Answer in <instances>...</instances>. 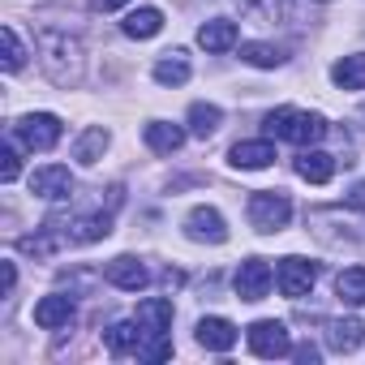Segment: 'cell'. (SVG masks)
<instances>
[{"label": "cell", "instance_id": "6da1fadb", "mask_svg": "<svg viewBox=\"0 0 365 365\" xmlns=\"http://www.w3.org/2000/svg\"><path fill=\"white\" fill-rule=\"evenodd\" d=\"M39 65H43V73L56 82V86H78L82 82V73H86V52H82V43L73 39V35H65V31H43L39 35Z\"/></svg>", "mask_w": 365, "mask_h": 365}, {"label": "cell", "instance_id": "7a4b0ae2", "mask_svg": "<svg viewBox=\"0 0 365 365\" xmlns=\"http://www.w3.org/2000/svg\"><path fill=\"white\" fill-rule=\"evenodd\" d=\"M267 133L292 146H314L327 138V120L318 112H301V108H275L267 116Z\"/></svg>", "mask_w": 365, "mask_h": 365}, {"label": "cell", "instance_id": "3957f363", "mask_svg": "<svg viewBox=\"0 0 365 365\" xmlns=\"http://www.w3.org/2000/svg\"><path fill=\"white\" fill-rule=\"evenodd\" d=\"M288 220H292V202L279 190H262V194L250 198V224L258 232H279Z\"/></svg>", "mask_w": 365, "mask_h": 365}, {"label": "cell", "instance_id": "277c9868", "mask_svg": "<svg viewBox=\"0 0 365 365\" xmlns=\"http://www.w3.org/2000/svg\"><path fill=\"white\" fill-rule=\"evenodd\" d=\"M245 339H250V352H254V356H267V361H279V356H288V352H292L288 327H284V322H275V318L254 322V327L245 331Z\"/></svg>", "mask_w": 365, "mask_h": 365}, {"label": "cell", "instance_id": "5b68a950", "mask_svg": "<svg viewBox=\"0 0 365 365\" xmlns=\"http://www.w3.org/2000/svg\"><path fill=\"white\" fill-rule=\"evenodd\" d=\"M14 133L22 138L26 150H52V146L61 142V116H52V112H31V116H22V120L14 125Z\"/></svg>", "mask_w": 365, "mask_h": 365}, {"label": "cell", "instance_id": "8992f818", "mask_svg": "<svg viewBox=\"0 0 365 365\" xmlns=\"http://www.w3.org/2000/svg\"><path fill=\"white\" fill-rule=\"evenodd\" d=\"M275 279H279V292H284V297L301 301V297L314 288L318 267H314L309 258H284V262H279V271H275Z\"/></svg>", "mask_w": 365, "mask_h": 365}, {"label": "cell", "instance_id": "52a82bcc", "mask_svg": "<svg viewBox=\"0 0 365 365\" xmlns=\"http://www.w3.org/2000/svg\"><path fill=\"white\" fill-rule=\"evenodd\" d=\"M232 288H237V301H262V297L271 292V267H267L262 258H245V262L237 267Z\"/></svg>", "mask_w": 365, "mask_h": 365}, {"label": "cell", "instance_id": "ba28073f", "mask_svg": "<svg viewBox=\"0 0 365 365\" xmlns=\"http://www.w3.org/2000/svg\"><path fill=\"white\" fill-rule=\"evenodd\" d=\"M185 232L190 241H207V245H224L228 241V224L215 207H194L190 220H185Z\"/></svg>", "mask_w": 365, "mask_h": 365}, {"label": "cell", "instance_id": "9c48e42d", "mask_svg": "<svg viewBox=\"0 0 365 365\" xmlns=\"http://www.w3.org/2000/svg\"><path fill=\"white\" fill-rule=\"evenodd\" d=\"M69 190H73V176H69L65 163H48V168H39V172L31 176V194H35V198L56 202V198H69Z\"/></svg>", "mask_w": 365, "mask_h": 365}, {"label": "cell", "instance_id": "30bf717a", "mask_svg": "<svg viewBox=\"0 0 365 365\" xmlns=\"http://www.w3.org/2000/svg\"><path fill=\"white\" fill-rule=\"evenodd\" d=\"M103 279H108V284H116V288H125V292H138V288H146V284H150L146 267H142L138 258H129V254L112 258V262L103 267Z\"/></svg>", "mask_w": 365, "mask_h": 365}, {"label": "cell", "instance_id": "8fae6325", "mask_svg": "<svg viewBox=\"0 0 365 365\" xmlns=\"http://www.w3.org/2000/svg\"><path fill=\"white\" fill-rule=\"evenodd\" d=\"M228 163H232V168H241V172L271 168V163H275V146H271L267 138H258V142H237V146L228 150Z\"/></svg>", "mask_w": 365, "mask_h": 365}, {"label": "cell", "instance_id": "7c38bea8", "mask_svg": "<svg viewBox=\"0 0 365 365\" xmlns=\"http://www.w3.org/2000/svg\"><path fill=\"white\" fill-rule=\"evenodd\" d=\"M69 322H73V297L52 292V297H43V301L35 305V327L56 331V327H69Z\"/></svg>", "mask_w": 365, "mask_h": 365}, {"label": "cell", "instance_id": "4fadbf2b", "mask_svg": "<svg viewBox=\"0 0 365 365\" xmlns=\"http://www.w3.org/2000/svg\"><path fill=\"white\" fill-rule=\"evenodd\" d=\"M138 322H142L146 339H163L168 327H172V301H168V297H150V301H142V305H138Z\"/></svg>", "mask_w": 365, "mask_h": 365}, {"label": "cell", "instance_id": "5bb4252c", "mask_svg": "<svg viewBox=\"0 0 365 365\" xmlns=\"http://www.w3.org/2000/svg\"><path fill=\"white\" fill-rule=\"evenodd\" d=\"M198 344L207 348V352H232L237 348V327L228 322V318H202L198 322Z\"/></svg>", "mask_w": 365, "mask_h": 365}, {"label": "cell", "instance_id": "9a60e30c", "mask_svg": "<svg viewBox=\"0 0 365 365\" xmlns=\"http://www.w3.org/2000/svg\"><path fill=\"white\" fill-rule=\"evenodd\" d=\"M297 176L309 180V185H327V180L335 176V155H327V150H301L297 155Z\"/></svg>", "mask_w": 365, "mask_h": 365}, {"label": "cell", "instance_id": "2e32d148", "mask_svg": "<svg viewBox=\"0 0 365 365\" xmlns=\"http://www.w3.org/2000/svg\"><path fill=\"white\" fill-rule=\"evenodd\" d=\"M198 43H202L207 52H228V48H237V22H228V18L202 22V26H198Z\"/></svg>", "mask_w": 365, "mask_h": 365}, {"label": "cell", "instance_id": "e0dca14e", "mask_svg": "<svg viewBox=\"0 0 365 365\" xmlns=\"http://www.w3.org/2000/svg\"><path fill=\"white\" fill-rule=\"evenodd\" d=\"M108 232H112V215H108V211H95V215H82V220L69 224V241H73V245H95V241H103Z\"/></svg>", "mask_w": 365, "mask_h": 365}, {"label": "cell", "instance_id": "ac0fdd59", "mask_svg": "<svg viewBox=\"0 0 365 365\" xmlns=\"http://www.w3.org/2000/svg\"><path fill=\"white\" fill-rule=\"evenodd\" d=\"M142 339H146V331H142L138 318H133V322H116V327H108V335H103L108 352H116V356H125V352H142Z\"/></svg>", "mask_w": 365, "mask_h": 365}, {"label": "cell", "instance_id": "d6986e66", "mask_svg": "<svg viewBox=\"0 0 365 365\" xmlns=\"http://www.w3.org/2000/svg\"><path fill=\"white\" fill-rule=\"evenodd\" d=\"M327 344H331V352H356L365 344V327L356 318H339L327 327Z\"/></svg>", "mask_w": 365, "mask_h": 365}, {"label": "cell", "instance_id": "ffe728a7", "mask_svg": "<svg viewBox=\"0 0 365 365\" xmlns=\"http://www.w3.org/2000/svg\"><path fill=\"white\" fill-rule=\"evenodd\" d=\"M120 31H125L129 39H155V35L163 31V14L150 9V5H142V9H133V14L120 22Z\"/></svg>", "mask_w": 365, "mask_h": 365}, {"label": "cell", "instance_id": "44dd1931", "mask_svg": "<svg viewBox=\"0 0 365 365\" xmlns=\"http://www.w3.org/2000/svg\"><path fill=\"white\" fill-rule=\"evenodd\" d=\"M146 146L159 150V155H172V150L185 146V129H180V125H168V120H150V125H146Z\"/></svg>", "mask_w": 365, "mask_h": 365}, {"label": "cell", "instance_id": "7402d4cb", "mask_svg": "<svg viewBox=\"0 0 365 365\" xmlns=\"http://www.w3.org/2000/svg\"><path fill=\"white\" fill-rule=\"evenodd\" d=\"M331 78H335V86H344V91H365V52H352V56L335 61Z\"/></svg>", "mask_w": 365, "mask_h": 365}, {"label": "cell", "instance_id": "603a6c76", "mask_svg": "<svg viewBox=\"0 0 365 365\" xmlns=\"http://www.w3.org/2000/svg\"><path fill=\"white\" fill-rule=\"evenodd\" d=\"M237 9H241L250 22L271 26V22H284V18H288V0H237Z\"/></svg>", "mask_w": 365, "mask_h": 365}, {"label": "cell", "instance_id": "cb8c5ba5", "mask_svg": "<svg viewBox=\"0 0 365 365\" xmlns=\"http://www.w3.org/2000/svg\"><path fill=\"white\" fill-rule=\"evenodd\" d=\"M155 82H159V86H180V82H190V56H185V52H163V61L155 65Z\"/></svg>", "mask_w": 365, "mask_h": 365}, {"label": "cell", "instance_id": "d4e9b609", "mask_svg": "<svg viewBox=\"0 0 365 365\" xmlns=\"http://www.w3.org/2000/svg\"><path fill=\"white\" fill-rule=\"evenodd\" d=\"M335 292L344 305H365V267H348L335 279Z\"/></svg>", "mask_w": 365, "mask_h": 365}, {"label": "cell", "instance_id": "484cf974", "mask_svg": "<svg viewBox=\"0 0 365 365\" xmlns=\"http://www.w3.org/2000/svg\"><path fill=\"white\" fill-rule=\"evenodd\" d=\"M103 150H108V129H86V133L78 138V146H73V159L91 168V163L103 159Z\"/></svg>", "mask_w": 365, "mask_h": 365}, {"label": "cell", "instance_id": "4316f807", "mask_svg": "<svg viewBox=\"0 0 365 365\" xmlns=\"http://www.w3.org/2000/svg\"><path fill=\"white\" fill-rule=\"evenodd\" d=\"M220 120H224V112H220L215 103H194V108H190V133H194V138H211V133L220 129Z\"/></svg>", "mask_w": 365, "mask_h": 365}, {"label": "cell", "instance_id": "83f0119b", "mask_svg": "<svg viewBox=\"0 0 365 365\" xmlns=\"http://www.w3.org/2000/svg\"><path fill=\"white\" fill-rule=\"evenodd\" d=\"M0 48H5V56H0L5 73H18V69L26 65V48H22V39H18L14 26H0Z\"/></svg>", "mask_w": 365, "mask_h": 365}, {"label": "cell", "instance_id": "f1b7e54d", "mask_svg": "<svg viewBox=\"0 0 365 365\" xmlns=\"http://www.w3.org/2000/svg\"><path fill=\"white\" fill-rule=\"evenodd\" d=\"M241 61L254 69H275V65H284V52L275 43H241Z\"/></svg>", "mask_w": 365, "mask_h": 365}, {"label": "cell", "instance_id": "f546056e", "mask_svg": "<svg viewBox=\"0 0 365 365\" xmlns=\"http://www.w3.org/2000/svg\"><path fill=\"white\" fill-rule=\"evenodd\" d=\"M18 172H22L18 146H14V142H5V146H0V180H5V185H14V180H18Z\"/></svg>", "mask_w": 365, "mask_h": 365}, {"label": "cell", "instance_id": "4dcf8cb0", "mask_svg": "<svg viewBox=\"0 0 365 365\" xmlns=\"http://www.w3.org/2000/svg\"><path fill=\"white\" fill-rule=\"evenodd\" d=\"M14 284H18V267L9 258H0V288H5V297L14 292Z\"/></svg>", "mask_w": 365, "mask_h": 365}, {"label": "cell", "instance_id": "1f68e13d", "mask_svg": "<svg viewBox=\"0 0 365 365\" xmlns=\"http://www.w3.org/2000/svg\"><path fill=\"white\" fill-rule=\"evenodd\" d=\"M142 356H146V361H168V356H172V344H168V339H155L150 348H142Z\"/></svg>", "mask_w": 365, "mask_h": 365}, {"label": "cell", "instance_id": "d6a6232c", "mask_svg": "<svg viewBox=\"0 0 365 365\" xmlns=\"http://www.w3.org/2000/svg\"><path fill=\"white\" fill-rule=\"evenodd\" d=\"M348 207H352V211H365V180H361V185H352V194H348Z\"/></svg>", "mask_w": 365, "mask_h": 365}, {"label": "cell", "instance_id": "836d02e7", "mask_svg": "<svg viewBox=\"0 0 365 365\" xmlns=\"http://www.w3.org/2000/svg\"><path fill=\"white\" fill-rule=\"evenodd\" d=\"M292 356L297 361H318V348L314 344H301V348H292Z\"/></svg>", "mask_w": 365, "mask_h": 365}, {"label": "cell", "instance_id": "e575fe53", "mask_svg": "<svg viewBox=\"0 0 365 365\" xmlns=\"http://www.w3.org/2000/svg\"><path fill=\"white\" fill-rule=\"evenodd\" d=\"M120 5H129V0H95V9H103V14H112V9H120Z\"/></svg>", "mask_w": 365, "mask_h": 365}, {"label": "cell", "instance_id": "d590c367", "mask_svg": "<svg viewBox=\"0 0 365 365\" xmlns=\"http://www.w3.org/2000/svg\"><path fill=\"white\" fill-rule=\"evenodd\" d=\"M318 5H327V0H318Z\"/></svg>", "mask_w": 365, "mask_h": 365}]
</instances>
